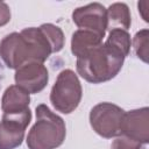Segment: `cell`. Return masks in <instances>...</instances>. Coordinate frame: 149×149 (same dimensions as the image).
Masks as SVG:
<instances>
[{"instance_id": "7", "label": "cell", "mask_w": 149, "mask_h": 149, "mask_svg": "<svg viewBox=\"0 0 149 149\" xmlns=\"http://www.w3.org/2000/svg\"><path fill=\"white\" fill-rule=\"evenodd\" d=\"M72 21L79 29L90 30L104 37L107 30V9L99 2H92L76 8Z\"/></svg>"}, {"instance_id": "8", "label": "cell", "mask_w": 149, "mask_h": 149, "mask_svg": "<svg viewBox=\"0 0 149 149\" xmlns=\"http://www.w3.org/2000/svg\"><path fill=\"white\" fill-rule=\"evenodd\" d=\"M121 135L133 139L142 144L149 142V109L142 107L125 112L121 128Z\"/></svg>"}, {"instance_id": "5", "label": "cell", "mask_w": 149, "mask_h": 149, "mask_svg": "<svg viewBox=\"0 0 149 149\" xmlns=\"http://www.w3.org/2000/svg\"><path fill=\"white\" fill-rule=\"evenodd\" d=\"M125 111L112 102H100L90 112V125L93 130L105 137L112 139L121 135L120 128Z\"/></svg>"}, {"instance_id": "11", "label": "cell", "mask_w": 149, "mask_h": 149, "mask_svg": "<svg viewBox=\"0 0 149 149\" xmlns=\"http://www.w3.org/2000/svg\"><path fill=\"white\" fill-rule=\"evenodd\" d=\"M102 38L104 37L99 36L98 34H95L93 31L85 30V29H78L72 34L71 52L77 58H79V57L84 56L87 51H90L91 49L101 44Z\"/></svg>"}, {"instance_id": "18", "label": "cell", "mask_w": 149, "mask_h": 149, "mask_svg": "<svg viewBox=\"0 0 149 149\" xmlns=\"http://www.w3.org/2000/svg\"><path fill=\"white\" fill-rule=\"evenodd\" d=\"M137 7H139V12H140V14L142 15V17H143V20L146 21V22H148L149 21V19H148V7H149V2L146 0V1H140L139 3H137Z\"/></svg>"}, {"instance_id": "2", "label": "cell", "mask_w": 149, "mask_h": 149, "mask_svg": "<svg viewBox=\"0 0 149 149\" xmlns=\"http://www.w3.org/2000/svg\"><path fill=\"white\" fill-rule=\"evenodd\" d=\"M66 127L64 120L41 104L36 107V122L27 136L29 149H56L64 142Z\"/></svg>"}, {"instance_id": "14", "label": "cell", "mask_w": 149, "mask_h": 149, "mask_svg": "<svg viewBox=\"0 0 149 149\" xmlns=\"http://www.w3.org/2000/svg\"><path fill=\"white\" fill-rule=\"evenodd\" d=\"M40 28L44 33L45 37L48 38L51 45V49H52V54L61 51L65 43V37H64L62 29L52 23H43Z\"/></svg>"}, {"instance_id": "15", "label": "cell", "mask_w": 149, "mask_h": 149, "mask_svg": "<svg viewBox=\"0 0 149 149\" xmlns=\"http://www.w3.org/2000/svg\"><path fill=\"white\" fill-rule=\"evenodd\" d=\"M148 47H149V33L148 29H142L135 34L133 38V48L136 56L144 63L148 62Z\"/></svg>"}, {"instance_id": "16", "label": "cell", "mask_w": 149, "mask_h": 149, "mask_svg": "<svg viewBox=\"0 0 149 149\" xmlns=\"http://www.w3.org/2000/svg\"><path fill=\"white\" fill-rule=\"evenodd\" d=\"M111 149H143V144L127 136H118L111 144Z\"/></svg>"}, {"instance_id": "12", "label": "cell", "mask_w": 149, "mask_h": 149, "mask_svg": "<svg viewBox=\"0 0 149 149\" xmlns=\"http://www.w3.org/2000/svg\"><path fill=\"white\" fill-rule=\"evenodd\" d=\"M132 23L130 12L126 3L115 2L107 9V29L128 30Z\"/></svg>"}, {"instance_id": "1", "label": "cell", "mask_w": 149, "mask_h": 149, "mask_svg": "<svg viewBox=\"0 0 149 149\" xmlns=\"http://www.w3.org/2000/svg\"><path fill=\"white\" fill-rule=\"evenodd\" d=\"M125 56L116 49L101 43L77 58V72L86 81L100 84L113 79L122 69Z\"/></svg>"}, {"instance_id": "17", "label": "cell", "mask_w": 149, "mask_h": 149, "mask_svg": "<svg viewBox=\"0 0 149 149\" xmlns=\"http://www.w3.org/2000/svg\"><path fill=\"white\" fill-rule=\"evenodd\" d=\"M9 21H10V8L6 2L0 1V27L7 24Z\"/></svg>"}, {"instance_id": "19", "label": "cell", "mask_w": 149, "mask_h": 149, "mask_svg": "<svg viewBox=\"0 0 149 149\" xmlns=\"http://www.w3.org/2000/svg\"><path fill=\"white\" fill-rule=\"evenodd\" d=\"M2 74H3V66H2V64L0 63V81H1V79H2Z\"/></svg>"}, {"instance_id": "4", "label": "cell", "mask_w": 149, "mask_h": 149, "mask_svg": "<svg viewBox=\"0 0 149 149\" xmlns=\"http://www.w3.org/2000/svg\"><path fill=\"white\" fill-rule=\"evenodd\" d=\"M0 58L9 69L15 70L30 62L38 63L34 47L21 33H10L1 40Z\"/></svg>"}, {"instance_id": "3", "label": "cell", "mask_w": 149, "mask_h": 149, "mask_svg": "<svg viewBox=\"0 0 149 149\" xmlns=\"http://www.w3.org/2000/svg\"><path fill=\"white\" fill-rule=\"evenodd\" d=\"M81 95L83 90L77 74L70 69L61 71L50 92L54 108L63 114H70L78 107Z\"/></svg>"}, {"instance_id": "10", "label": "cell", "mask_w": 149, "mask_h": 149, "mask_svg": "<svg viewBox=\"0 0 149 149\" xmlns=\"http://www.w3.org/2000/svg\"><path fill=\"white\" fill-rule=\"evenodd\" d=\"M30 95L27 91L19 87L17 85H12L6 88L1 99V109L6 114L22 113L29 109Z\"/></svg>"}, {"instance_id": "13", "label": "cell", "mask_w": 149, "mask_h": 149, "mask_svg": "<svg viewBox=\"0 0 149 149\" xmlns=\"http://www.w3.org/2000/svg\"><path fill=\"white\" fill-rule=\"evenodd\" d=\"M105 44L116 49L125 57H127L130 51V36L127 30L112 29L109 30V34H108V37Z\"/></svg>"}, {"instance_id": "9", "label": "cell", "mask_w": 149, "mask_h": 149, "mask_svg": "<svg viewBox=\"0 0 149 149\" xmlns=\"http://www.w3.org/2000/svg\"><path fill=\"white\" fill-rule=\"evenodd\" d=\"M15 83L19 87L30 93L41 92L48 84V69L42 63L30 62L19 68L14 76Z\"/></svg>"}, {"instance_id": "6", "label": "cell", "mask_w": 149, "mask_h": 149, "mask_svg": "<svg viewBox=\"0 0 149 149\" xmlns=\"http://www.w3.org/2000/svg\"><path fill=\"white\" fill-rule=\"evenodd\" d=\"M30 120V109L14 114L3 113L0 122V149H15L21 146Z\"/></svg>"}]
</instances>
